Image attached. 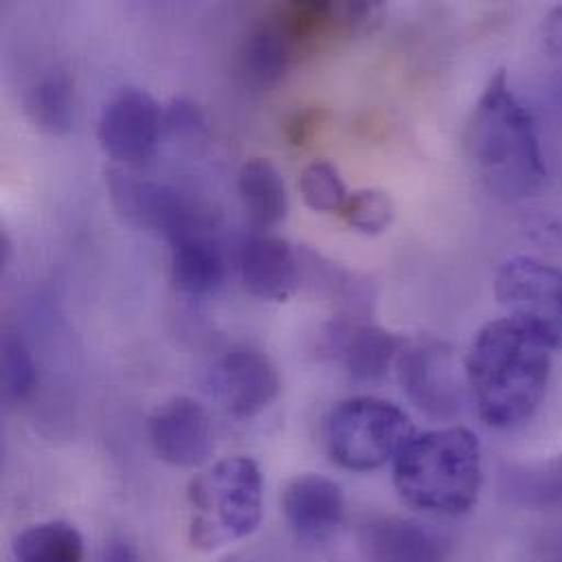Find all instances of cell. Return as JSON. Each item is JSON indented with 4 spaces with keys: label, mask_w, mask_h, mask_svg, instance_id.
I'll return each mask as SVG.
<instances>
[{
    "label": "cell",
    "mask_w": 562,
    "mask_h": 562,
    "mask_svg": "<svg viewBox=\"0 0 562 562\" xmlns=\"http://www.w3.org/2000/svg\"><path fill=\"white\" fill-rule=\"evenodd\" d=\"M495 295L510 319L562 350V268L537 257H513L495 274Z\"/></svg>",
    "instance_id": "cell-6"
},
{
    "label": "cell",
    "mask_w": 562,
    "mask_h": 562,
    "mask_svg": "<svg viewBox=\"0 0 562 562\" xmlns=\"http://www.w3.org/2000/svg\"><path fill=\"white\" fill-rule=\"evenodd\" d=\"M467 151L480 178L502 200L517 202L537 195L548 167L541 136L530 110L513 92L506 70H497L467 125Z\"/></svg>",
    "instance_id": "cell-2"
},
{
    "label": "cell",
    "mask_w": 562,
    "mask_h": 562,
    "mask_svg": "<svg viewBox=\"0 0 562 562\" xmlns=\"http://www.w3.org/2000/svg\"><path fill=\"white\" fill-rule=\"evenodd\" d=\"M396 372L407 398L434 420H456L467 405V372L456 350L436 337L405 341Z\"/></svg>",
    "instance_id": "cell-8"
},
{
    "label": "cell",
    "mask_w": 562,
    "mask_h": 562,
    "mask_svg": "<svg viewBox=\"0 0 562 562\" xmlns=\"http://www.w3.org/2000/svg\"><path fill=\"white\" fill-rule=\"evenodd\" d=\"M108 189L116 211L132 224L178 244L204 235L213 226L211 209L169 184L136 180L123 171L108 173Z\"/></svg>",
    "instance_id": "cell-7"
},
{
    "label": "cell",
    "mask_w": 562,
    "mask_h": 562,
    "mask_svg": "<svg viewBox=\"0 0 562 562\" xmlns=\"http://www.w3.org/2000/svg\"><path fill=\"white\" fill-rule=\"evenodd\" d=\"M165 125L171 132L198 134L206 127V121H204V114L198 110V105L180 99V101H173V105L165 112Z\"/></svg>",
    "instance_id": "cell-26"
},
{
    "label": "cell",
    "mask_w": 562,
    "mask_h": 562,
    "mask_svg": "<svg viewBox=\"0 0 562 562\" xmlns=\"http://www.w3.org/2000/svg\"><path fill=\"white\" fill-rule=\"evenodd\" d=\"M237 189L246 213L257 228L268 231L284 220L289 209L286 189L281 171L272 160L252 158L244 162L237 176Z\"/></svg>",
    "instance_id": "cell-18"
},
{
    "label": "cell",
    "mask_w": 562,
    "mask_h": 562,
    "mask_svg": "<svg viewBox=\"0 0 562 562\" xmlns=\"http://www.w3.org/2000/svg\"><path fill=\"white\" fill-rule=\"evenodd\" d=\"M191 543L211 552L257 532L263 517V475L250 458H228L189 486Z\"/></svg>",
    "instance_id": "cell-4"
},
{
    "label": "cell",
    "mask_w": 562,
    "mask_h": 562,
    "mask_svg": "<svg viewBox=\"0 0 562 562\" xmlns=\"http://www.w3.org/2000/svg\"><path fill=\"white\" fill-rule=\"evenodd\" d=\"M302 261L281 237H255L241 250L244 286L261 300L284 302L300 286Z\"/></svg>",
    "instance_id": "cell-15"
},
{
    "label": "cell",
    "mask_w": 562,
    "mask_h": 562,
    "mask_svg": "<svg viewBox=\"0 0 562 562\" xmlns=\"http://www.w3.org/2000/svg\"><path fill=\"white\" fill-rule=\"evenodd\" d=\"M37 370L31 350L15 333L2 337V392L11 405L22 403L35 387Z\"/></svg>",
    "instance_id": "cell-24"
},
{
    "label": "cell",
    "mask_w": 562,
    "mask_h": 562,
    "mask_svg": "<svg viewBox=\"0 0 562 562\" xmlns=\"http://www.w3.org/2000/svg\"><path fill=\"white\" fill-rule=\"evenodd\" d=\"M282 515L300 541L319 543L335 535L344 521V493L324 475H300L282 493Z\"/></svg>",
    "instance_id": "cell-13"
},
{
    "label": "cell",
    "mask_w": 562,
    "mask_h": 562,
    "mask_svg": "<svg viewBox=\"0 0 562 562\" xmlns=\"http://www.w3.org/2000/svg\"><path fill=\"white\" fill-rule=\"evenodd\" d=\"M149 440L160 460L180 469L202 467L215 451L211 416L191 396H176L151 414Z\"/></svg>",
    "instance_id": "cell-10"
},
{
    "label": "cell",
    "mask_w": 562,
    "mask_h": 562,
    "mask_svg": "<svg viewBox=\"0 0 562 562\" xmlns=\"http://www.w3.org/2000/svg\"><path fill=\"white\" fill-rule=\"evenodd\" d=\"M211 392L228 414L252 418L277 401L281 374L266 352L239 348L213 368Z\"/></svg>",
    "instance_id": "cell-11"
},
{
    "label": "cell",
    "mask_w": 562,
    "mask_h": 562,
    "mask_svg": "<svg viewBox=\"0 0 562 562\" xmlns=\"http://www.w3.org/2000/svg\"><path fill=\"white\" fill-rule=\"evenodd\" d=\"M162 130V105L145 88H123L103 108L97 136L110 158L138 167L156 154Z\"/></svg>",
    "instance_id": "cell-9"
},
{
    "label": "cell",
    "mask_w": 562,
    "mask_h": 562,
    "mask_svg": "<svg viewBox=\"0 0 562 562\" xmlns=\"http://www.w3.org/2000/svg\"><path fill=\"white\" fill-rule=\"evenodd\" d=\"M226 279V259L215 241L206 235L187 237L173 244L171 282L189 295H209Z\"/></svg>",
    "instance_id": "cell-19"
},
{
    "label": "cell",
    "mask_w": 562,
    "mask_h": 562,
    "mask_svg": "<svg viewBox=\"0 0 562 562\" xmlns=\"http://www.w3.org/2000/svg\"><path fill=\"white\" fill-rule=\"evenodd\" d=\"M416 434L409 416L390 401L355 396L335 405L324 425L330 460L355 473H368L396 460Z\"/></svg>",
    "instance_id": "cell-5"
},
{
    "label": "cell",
    "mask_w": 562,
    "mask_h": 562,
    "mask_svg": "<svg viewBox=\"0 0 562 562\" xmlns=\"http://www.w3.org/2000/svg\"><path fill=\"white\" fill-rule=\"evenodd\" d=\"M297 53L274 15L259 22L246 37L239 53V70L255 90L279 86Z\"/></svg>",
    "instance_id": "cell-17"
},
{
    "label": "cell",
    "mask_w": 562,
    "mask_h": 562,
    "mask_svg": "<svg viewBox=\"0 0 562 562\" xmlns=\"http://www.w3.org/2000/svg\"><path fill=\"white\" fill-rule=\"evenodd\" d=\"M464 372L480 418L493 429H517L535 418L546 398L552 348L506 315L475 335Z\"/></svg>",
    "instance_id": "cell-1"
},
{
    "label": "cell",
    "mask_w": 562,
    "mask_h": 562,
    "mask_svg": "<svg viewBox=\"0 0 562 562\" xmlns=\"http://www.w3.org/2000/svg\"><path fill=\"white\" fill-rule=\"evenodd\" d=\"M550 562H562V561H550Z\"/></svg>",
    "instance_id": "cell-30"
},
{
    "label": "cell",
    "mask_w": 562,
    "mask_h": 562,
    "mask_svg": "<svg viewBox=\"0 0 562 562\" xmlns=\"http://www.w3.org/2000/svg\"><path fill=\"white\" fill-rule=\"evenodd\" d=\"M326 121H328V112L324 108L297 110L284 119L282 134L291 147H306Z\"/></svg>",
    "instance_id": "cell-25"
},
{
    "label": "cell",
    "mask_w": 562,
    "mask_h": 562,
    "mask_svg": "<svg viewBox=\"0 0 562 562\" xmlns=\"http://www.w3.org/2000/svg\"><path fill=\"white\" fill-rule=\"evenodd\" d=\"M26 114L31 123L48 136L68 134L75 121L70 81L64 75H53L35 83L26 94Z\"/></svg>",
    "instance_id": "cell-21"
},
{
    "label": "cell",
    "mask_w": 562,
    "mask_h": 562,
    "mask_svg": "<svg viewBox=\"0 0 562 562\" xmlns=\"http://www.w3.org/2000/svg\"><path fill=\"white\" fill-rule=\"evenodd\" d=\"M546 37H548V44L552 46V50L562 53V9H557V11L548 18Z\"/></svg>",
    "instance_id": "cell-27"
},
{
    "label": "cell",
    "mask_w": 562,
    "mask_h": 562,
    "mask_svg": "<svg viewBox=\"0 0 562 562\" xmlns=\"http://www.w3.org/2000/svg\"><path fill=\"white\" fill-rule=\"evenodd\" d=\"M300 195L304 200V204L322 215L328 213H339L344 211L346 202H348V191L346 184L337 171V167L328 160H315L311 165L304 167V171L300 173V182H297Z\"/></svg>",
    "instance_id": "cell-22"
},
{
    "label": "cell",
    "mask_w": 562,
    "mask_h": 562,
    "mask_svg": "<svg viewBox=\"0 0 562 562\" xmlns=\"http://www.w3.org/2000/svg\"><path fill=\"white\" fill-rule=\"evenodd\" d=\"M341 217L357 233L366 237H379L392 226L396 209L387 193L379 189H363L348 195Z\"/></svg>",
    "instance_id": "cell-23"
},
{
    "label": "cell",
    "mask_w": 562,
    "mask_h": 562,
    "mask_svg": "<svg viewBox=\"0 0 562 562\" xmlns=\"http://www.w3.org/2000/svg\"><path fill=\"white\" fill-rule=\"evenodd\" d=\"M103 562H138V557L127 543H114L110 546Z\"/></svg>",
    "instance_id": "cell-28"
},
{
    "label": "cell",
    "mask_w": 562,
    "mask_h": 562,
    "mask_svg": "<svg viewBox=\"0 0 562 562\" xmlns=\"http://www.w3.org/2000/svg\"><path fill=\"white\" fill-rule=\"evenodd\" d=\"M482 484V445L467 427L414 434L394 460V486L401 499L429 515H467L477 504Z\"/></svg>",
    "instance_id": "cell-3"
},
{
    "label": "cell",
    "mask_w": 562,
    "mask_h": 562,
    "mask_svg": "<svg viewBox=\"0 0 562 562\" xmlns=\"http://www.w3.org/2000/svg\"><path fill=\"white\" fill-rule=\"evenodd\" d=\"M13 557L18 562H83V539L66 521H44L15 539Z\"/></svg>",
    "instance_id": "cell-20"
},
{
    "label": "cell",
    "mask_w": 562,
    "mask_h": 562,
    "mask_svg": "<svg viewBox=\"0 0 562 562\" xmlns=\"http://www.w3.org/2000/svg\"><path fill=\"white\" fill-rule=\"evenodd\" d=\"M330 346L352 381L376 383L396 366L405 339L376 324L344 322L333 328Z\"/></svg>",
    "instance_id": "cell-14"
},
{
    "label": "cell",
    "mask_w": 562,
    "mask_h": 562,
    "mask_svg": "<svg viewBox=\"0 0 562 562\" xmlns=\"http://www.w3.org/2000/svg\"><path fill=\"white\" fill-rule=\"evenodd\" d=\"M224 562H244V561H237V559H233V561H224Z\"/></svg>",
    "instance_id": "cell-29"
},
{
    "label": "cell",
    "mask_w": 562,
    "mask_h": 562,
    "mask_svg": "<svg viewBox=\"0 0 562 562\" xmlns=\"http://www.w3.org/2000/svg\"><path fill=\"white\" fill-rule=\"evenodd\" d=\"M499 495L524 510H562V453L535 462H506L499 471Z\"/></svg>",
    "instance_id": "cell-16"
},
{
    "label": "cell",
    "mask_w": 562,
    "mask_h": 562,
    "mask_svg": "<svg viewBox=\"0 0 562 562\" xmlns=\"http://www.w3.org/2000/svg\"><path fill=\"white\" fill-rule=\"evenodd\" d=\"M355 562H447V543L416 521L379 517L357 530Z\"/></svg>",
    "instance_id": "cell-12"
}]
</instances>
